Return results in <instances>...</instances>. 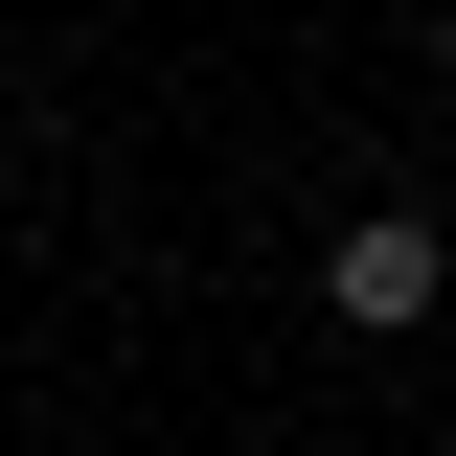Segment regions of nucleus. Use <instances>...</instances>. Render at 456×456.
Returning <instances> with one entry per match:
<instances>
[{"label": "nucleus", "instance_id": "obj_1", "mask_svg": "<svg viewBox=\"0 0 456 456\" xmlns=\"http://www.w3.org/2000/svg\"><path fill=\"white\" fill-rule=\"evenodd\" d=\"M320 297H342V320H434V228H411V206H365V228L320 251Z\"/></svg>", "mask_w": 456, "mask_h": 456}, {"label": "nucleus", "instance_id": "obj_2", "mask_svg": "<svg viewBox=\"0 0 456 456\" xmlns=\"http://www.w3.org/2000/svg\"><path fill=\"white\" fill-rule=\"evenodd\" d=\"M434 69H456V23H434Z\"/></svg>", "mask_w": 456, "mask_h": 456}]
</instances>
